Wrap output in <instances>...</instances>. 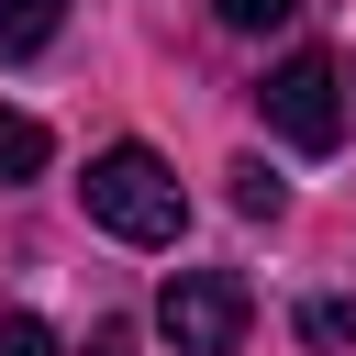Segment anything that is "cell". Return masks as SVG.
I'll list each match as a JSON object with an SVG mask.
<instances>
[{
	"label": "cell",
	"instance_id": "6da1fadb",
	"mask_svg": "<svg viewBox=\"0 0 356 356\" xmlns=\"http://www.w3.org/2000/svg\"><path fill=\"white\" fill-rule=\"evenodd\" d=\"M78 200H89V222L122 234V245H178V234H189V189L167 178L156 145H100L89 178H78Z\"/></svg>",
	"mask_w": 356,
	"mask_h": 356
},
{
	"label": "cell",
	"instance_id": "7a4b0ae2",
	"mask_svg": "<svg viewBox=\"0 0 356 356\" xmlns=\"http://www.w3.org/2000/svg\"><path fill=\"white\" fill-rule=\"evenodd\" d=\"M256 111H267V134H289L300 156H323V145H345L356 89H345V67H334V56H278V67H267V89H256Z\"/></svg>",
	"mask_w": 356,
	"mask_h": 356
},
{
	"label": "cell",
	"instance_id": "3957f363",
	"mask_svg": "<svg viewBox=\"0 0 356 356\" xmlns=\"http://www.w3.org/2000/svg\"><path fill=\"white\" fill-rule=\"evenodd\" d=\"M156 323H167L178 356H234L245 345V278L234 267H178L156 289Z\"/></svg>",
	"mask_w": 356,
	"mask_h": 356
},
{
	"label": "cell",
	"instance_id": "277c9868",
	"mask_svg": "<svg viewBox=\"0 0 356 356\" xmlns=\"http://www.w3.org/2000/svg\"><path fill=\"white\" fill-rule=\"evenodd\" d=\"M56 22H67V0H0V67L33 56V44H56Z\"/></svg>",
	"mask_w": 356,
	"mask_h": 356
},
{
	"label": "cell",
	"instance_id": "5b68a950",
	"mask_svg": "<svg viewBox=\"0 0 356 356\" xmlns=\"http://www.w3.org/2000/svg\"><path fill=\"white\" fill-rule=\"evenodd\" d=\"M44 156H56V134L33 111H0V178H44Z\"/></svg>",
	"mask_w": 356,
	"mask_h": 356
},
{
	"label": "cell",
	"instance_id": "8992f818",
	"mask_svg": "<svg viewBox=\"0 0 356 356\" xmlns=\"http://www.w3.org/2000/svg\"><path fill=\"white\" fill-rule=\"evenodd\" d=\"M300 345L345 356V345H356V300H300Z\"/></svg>",
	"mask_w": 356,
	"mask_h": 356
},
{
	"label": "cell",
	"instance_id": "52a82bcc",
	"mask_svg": "<svg viewBox=\"0 0 356 356\" xmlns=\"http://www.w3.org/2000/svg\"><path fill=\"white\" fill-rule=\"evenodd\" d=\"M278 200H289V189L267 178V156H245V167H234V211H245V222H278Z\"/></svg>",
	"mask_w": 356,
	"mask_h": 356
},
{
	"label": "cell",
	"instance_id": "ba28073f",
	"mask_svg": "<svg viewBox=\"0 0 356 356\" xmlns=\"http://www.w3.org/2000/svg\"><path fill=\"white\" fill-rule=\"evenodd\" d=\"M211 22L222 33H278V22H300V0H211Z\"/></svg>",
	"mask_w": 356,
	"mask_h": 356
},
{
	"label": "cell",
	"instance_id": "9c48e42d",
	"mask_svg": "<svg viewBox=\"0 0 356 356\" xmlns=\"http://www.w3.org/2000/svg\"><path fill=\"white\" fill-rule=\"evenodd\" d=\"M0 356H56V334H44L33 312H0Z\"/></svg>",
	"mask_w": 356,
	"mask_h": 356
},
{
	"label": "cell",
	"instance_id": "30bf717a",
	"mask_svg": "<svg viewBox=\"0 0 356 356\" xmlns=\"http://www.w3.org/2000/svg\"><path fill=\"white\" fill-rule=\"evenodd\" d=\"M89 356H134V323H100V334H89Z\"/></svg>",
	"mask_w": 356,
	"mask_h": 356
}]
</instances>
